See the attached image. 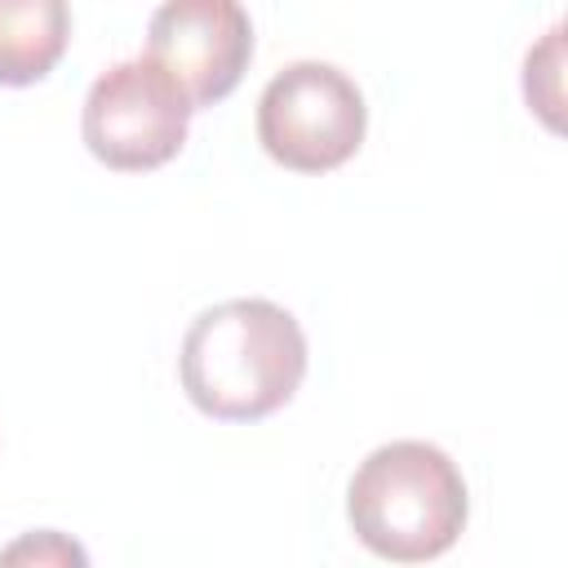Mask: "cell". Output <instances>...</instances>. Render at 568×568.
Masks as SVG:
<instances>
[{
    "instance_id": "6da1fadb",
    "label": "cell",
    "mask_w": 568,
    "mask_h": 568,
    "mask_svg": "<svg viewBox=\"0 0 568 568\" xmlns=\"http://www.w3.org/2000/svg\"><path fill=\"white\" fill-rule=\"evenodd\" d=\"M186 399L213 422H262L306 377V333L266 297H231L200 311L178 355Z\"/></svg>"
},
{
    "instance_id": "7a4b0ae2",
    "label": "cell",
    "mask_w": 568,
    "mask_h": 568,
    "mask_svg": "<svg viewBox=\"0 0 568 568\" xmlns=\"http://www.w3.org/2000/svg\"><path fill=\"white\" fill-rule=\"evenodd\" d=\"M470 515L457 462L426 439H390L373 448L346 488L355 537L390 564H426L453 550Z\"/></svg>"
},
{
    "instance_id": "3957f363",
    "label": "cell",
    "mask_w": 568,
    "mask_h": 568,
    "mask_svg": "<svg viewBox=\"0 0 568 568\" xmlns=\"http://www.w3.org/2000/svg\"><path fill=\"white\" fill-rule=\"evenodd\" d=\"M368 106L333 62H288L257 98V142L293 173H328L364 146Z\"/></svg>"
},
{
    "instance_id": "277c9868",
    "label": "cell",
    "mask_w": 568,
    "mask_h": 568,
    "mask_svg": "<svg viewBox=\"0 0 568 568\" xmlns=\"http://www.w3.org/2000/svg\"><path fill=\"white\" fill-rule=\"evenodd\" d=\"M186 129L191 102L151 58L106 67L84 93V146L115 173H146L169 164L186 146Z\"/></svg>"
},
{
    "instance_id": "5b68a950",
    "label": "cell",
    "mask_w": 568,
    "mask_h": 568,
    "mask_svg": "<svg viewBox=\"0 0 568 568\" xmlns=\"http://www.w3.org/2000/svg\"><path fill=\"white\" fill-rule=\"evenodd\" d=\"M146 58L186 93L191 111H204L248 71V9L240 0H164L146 22Z\"/></svg>"
},
{
    "instance_id": "8992f818",
    "label": "cell",
    "mask_w": 568,
    "mask_h": 568,
    "mask_svg": "<svg viewBox=\"0 0 568 568\" xmlns=\"http://www.w3.org/2000/svg\"><path fill=\"white\" fill-rule=\"evenodd\" d=\"M71 44L67 0H0V84L27 89L44 80Z\"/></svg>"
},
{
    "instance_id": "52a82bcc",
    "label": "cell",
    "mask_w": 568,
    "mask_h": 568,
    "mask_svg": "<svg viewBox=\"0 0 568 568\" xmlns=\"http://www.w3.org/2000/svg\"><path fill=\"white\" fill-rule=\"evenodd\" d=\"M555 80H559V27L546 31L541 49H528V62H524V84H528L524 98H528V106H537L546 115L550 129L559 124V115H555V106H559Z\"/></svg>"
},
{
    "instance_id": "ba28073f",
    "label": "cell",
    "mask_w": 568,
    "mask_h": 568,
    "mask_svg": "<svg viewBox=\"0 0 568 568\" xmlns=\"http://www.w3.org/2000/svg\"><path fill=\"white\" fill-rule=\"evenodd\" d=\"M4 564H18V559H62V564H84V550L75 541H67L62 532H40V537H27L18 546H9L0 555Z\"/></svg>"
}]
</instances>
